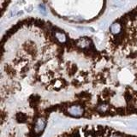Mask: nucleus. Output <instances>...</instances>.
<instances>
[{
    "mask_svg": "<svg viewBox=\"0 0 137 137\" xmlns=\"http://www.w3.org/2000/svg\"><path fill=\"white\" fill-rule=\"evenodd\" d=\"M68 112L70 115H71L73 117H82L83 113H84V110L79 105H73V106H70L68 108Z\"/></svg>",
    "mask_w": 137,
    "mask_h": 137,
    "instance_id": "obj_1",
    "label": "nucleus"
},
{
    "mask_svg": "<svg viewBox=\"0 0 137 137\" xmlns=\"http://www.w3.org/2000/svg\"><path fill=\"white\" fill-rule=\"evenodd\" d=\"M46 125V121L43 117H39L35 122V125H34V131L35 133H40L45 129Z\"/></svg>",
    "mask_w": 137,
    "mask_h": 137,
    "instance_id": "obj_2",
    "label": "nucleus"
},
{
    "mask_svg": "<svg viewBox=\"0 0 137 137\" xmlns=\"http://www.w3.org/2000/svg\"><path fill=\"white\" fill-rule=\"evenodd\" d=\"M91 44V40L87 38L83 37L82 39H80L79 40L77 41V45L79 46L81 48H86V47H88Z\"/></svg>",
    "mask_w": 137,
    "mask_h": 137,
    "instance_id": "obj_3",
    "label": "nucleus"
},
{
    "mask_svg": "<svg viewBox=\"0 0 137 137\" xmlns=\"http://www.w3.org/2000/svg\"><path fill=\"white\" fill-rule=\"evenodd\" d=\"M121 29L122 27L119 22H114L110 27V31H111V33L112 34H118L121 32Z\"/></svg>",
    "mask_w": 137,
    "mask_h": 137,
    "instance_id": "obj_4",
    "label": "nucleus"
},
{
    "mask_svg": "<svg viewBox=\"0 0 137 137\" xmlns=\"http://www.w3.org/2000/svg\"><path fill=\"white\" fill-rule=\"evenodd\" d=\"M55 36H56V39L61 43H64L66 40H67L64 33H62V32H56Z\"/></svg>",
    "mask_w": 137,
    "mask_h": 137,
    "instance_id": "obj_5",
    "label": "nucleus"
},
{
    "mask_svg": "<svg viewBox=\"0 0 137 137\" xmlns=\"http://www.w3.org/2000/svg\"><path fill=\"white\" fill-rule=\"evenodd\" d=\"M108 109H109V106H108V105H106V104H102V105H100L99 107H98V110L100 111H103V112L106 111Z\"/></svg>",
    "mask_w": 137,
    "mask_h": 137,
    "instance_id": "obj_6",
    "label": "nucleus"
},
{
    "mask_svg": "<svg viewBox=\"0 0 137 137\" xmlns=\"http://www.w3.org/2000/svg\"><path fill=\"white\" fill-rule=\"evenodd\" d=\"M111 137H122V136H120V135H117V134H114V135H112Z\"/></svg>",
    "mask_w": 137,
    "mask_h": 137,
    "instance_id": "obj_7",
    "label": "nucleus"
}]
</instances>
